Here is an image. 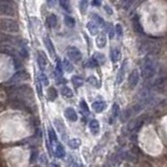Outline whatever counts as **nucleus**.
<instances>
[{
  "mask_svg": "<svg viewBox=\"0 0 167 167\" xmlns=\"http://www.w3.org/2000/svg\"><path fill=\"white\" fill-rule=\"evenodd\" d=\"M44 44H45V47H46V49H47L48 53L50 54V57H55V48H54V45H53L52 41L50 40V38L45 37V38H44Z\"/></svg>",
  "mask_w": 167,
  "mask_h": 167,
  "instance_id": "nucleus-14",
  "label": "nucleus"
},
{
  "mask_svg": "<svg viewBox=\"0 0 167 167\" xmlns=\"http://www.w3.org/2000/svg\"><path fill=\"white\" fill-rule=\"evenodd\" d=\"M80 108L82 112H83L85 115H88V114L90 113V109H89V106H88V104H87V103H86L85 100H80Z\"/></svg>",
  "mask_w": 167,
  "mask_h": 167,
  "instance_id": "nucleus-35",
  "label": "nucleus"
},
{
  "mask_svg": "<svg viewBox=\"0 0 167 167\" xmlns=\"http://www.w3.org/2000/svg\"><path fill=\"white\" fill-rule=\"evenodd\" d=\"M95 42H96V45L97 47L99 48V49H101V48H103L104 46L106 45V37L104 34H99L98 36L96 37V40H95Z\"/></svg>",
  "mask_w": 167,
  "mask_h": 167,
  "instance_id": "nucleus-22",
  "label": "nucleus"
},
{
  "mask_svg": "<svg viewBox=\"0 0 167 167\" xmlns=\"http://www.w3.org/2000/svg\"><path fill=\"white\" fill-rule=\"evenodd\" d=\"M106 109V103L104 100H95L92 103V110L95 113H103Z\"/></svg>",
  "mask_w": 167,
  "mask_h": 167,
  "instance_id": "nucleus-13",
  "label": "nucleus"
},
{
  "mask_svg": "<svg viewBox=\"0 0 167 167\" xmlns=\"http://www.w3.org/2000/svg\"><path fill=\"white\" fill-rule=\"evenodd\" d=\"M37 62H38V65L40 67L41 70H44L47 66V59H46L45 54L43 52H38V57H37Z\"/></svg>",
  "mask_w": 167,
  "mask_h": 167,
  "instance_id": "nucleus-20",
  "label": "nucleus"
},
{
  "mask_svg": "<svg viewBox=\"0 0 167 167\" xmlns=\"http://www.w3.org/2000/svg\"><path fill=\"white\" fill-rule=\"evenodd\" d=\"M86 80H87L88 84H90L92 87L96 88V89H99V88H100V82H99L98 78H97L95 75H90Z\"/></svg>",
  "mask_w": 167,
  "mask_h": 167,
  "instance_id": "nucleus-25",
  "label": "nucleus"
},
{
  "mask_svg": "<svg viewBox=\"0 0 167 167\" xmlns=\"http://www.w3.org/2000/svg\"><path fill=\"white\" fill-rule=\"evenodd\" d=\"M87 29L90 32V34H92V36H98L99 34V26L93 20L89 21L87 23Z\"/></svg>",
  "mask_w": 167,
  "mask_h": 167,
  "instance_id": "nucleus-16",
  "label": "nucleus"
},
{
  "mask_svg": "<svg viewBox=\"0 0 167 167\" xmlns=\"http://www.w3.org/2000/svg\"><path fill=\"white\" fill-rule=\"evenodd\" d=\"M85 66L88 67V68H96V67L99 66V63H98V61H97V60L95 59L94 57H92L91 59L89 60V61L86 63Z\"/></svg>",
  "mask_w": 167,
  "mask_h": 167,
  "instance_id": "nucleus-31",
  "label": "nucleus"
},
{
  "mask_svg": "<svg viewBox=\"0 0 167 167\" xmlns=\"http://www.w3.org/2000/svg\"><path fill=\"white\" fill-rule=\"evenodd\" d=\"M64 115H65V117L71 122H75V121H77V119H78L77 113H76L75 110H74L73 108H71V106L66 108V110L64 111Z\"/></svg>",
  "mask_w": 167,
  "mask_h": 167,
  "instance_id": "nucleus-12",
  "label": "nucleus"
},
{
  "mask_svg": "<svg viewBox=\"0 0 167 167\" xmlns=\"http://www.w3.org/2000/svg\"><path fill=\"white\" fill-rule=\"evenodd\" d=\"M8 93L10 97H17L21 98L27 103V100H32L34 99V92L32 89L27 85L22 86H13V87L8 88Z\"/></svg>",
  "mask_w": 167,
  "mask_h": 167,
  "instance_id": "nucleus-2",
  "label": "nucleus"
},
{
  "mask_svg": "<svg viewBox=\"0 0 167 167\" xmlns=\"http://www.w3.org/2000/svg\"><path fill=\"white\" fill-rule=\"evenodd\" d=\"M139 80H140V73L137 69L131 71V73L129 74V78H127V83H129V89H135L138 86Z\"/></svg>",
  "mask_w": 167,
  "mask_h": 167,
  "instance_id": "nucleus-8",
  "label": "nucleus"
},
{
  "mask_svg": "<svg viewBox=\"0 0 167 167\" xmlns=\"http://www.w3.org/2000/svg\"><path fill=\"white\" fill-rule=\"evenodd\" d=\"M146 119H147V115H141L133 118L127 124V131L129 133H137L142 127V125L145 123Z\"/></svg>",
  "mask_w": 167,
  "mask_h": 167,
  "instance_id": "nucleus-4",
  "label": "nucleus"
},
{
  "mask_svg": "<svg viewBox=\"0 0 167 167\" xmlns=\"http://www.w3.org/2000/svg\"><path fill=\"white\" fill-rule=\"evenodd\" d=\"M71 83L73 84V86L75 88H80V87H83L84 84H85V80H84V77L80 75H74L72 76V78H71Z\"/></svg>",
  "mask_w": 167,
  "mask_h": 167,
  "instance_id": "nucleus-23",
  "label": "nucleus"
},
{
  "mask_svg": "<svg viewBox=\"0 0 167 167\" xmlns=\"http://www.w3.org/2000/svg\"><path fill=\"white\" fill-rule=\"evenodd\" d=\"M92 17H93V21H94L95 23H96L97 25H98V26L104 27V24H106V22H104L103 19L98 15V14H93V15H92Z\"/></svg>",
  "mask_w": 167,
  "mask_h": 167,
  "instance_id": "nucleus-32",
  "label": "nucleus"
},
{
  "mask_svg": "<svg viewBox=\"0 0 167 167\" xmlns=\"http://www.w3.org/2000/svg\"><path fill=\"white\" fill-rule=\"evenodd\" d=\"M103 8H104V11H106V14L108 15H113V10L110 8L109 5H103Z\"/></svg>",
  "mask_w": 167,
  "mask_h": 167,
  "instance_id": "nucleus-44",
  "label": "nucleus"
},
{
  "mask_svg": "<svg viewBox=\"0 0 167 167\" xmlns=\"http://www.w3.org/2000/svg\"><path fill=\"white\" fill-rule=\"evenodd\" d=\"M0 31L16 34L19 31V23L11 18H0Z\"/></svg>",
  "mask_w": 167,
  "mask_h": 167,
  "instance_id": "nucleus-3",
  "label": "nucleus"
},
{
  "mask_svg": "<svg viewBox=\"0 0 167 167\" xmlns=\"http://www.w3.org/2000/svg\"><path fill=\"white\" fill-rule=\"evenodd\" d=\"M59 3H60V5L62 6V8L64 11H68V13H70V11H71V6H70V3H69L68 1H64V0H61Z\"/></svg>",
  "mask_w": 167,
  "mask_h": 167,
  "instance_id": "nucleus-38",
  "label": "nucleus"
},
{
  "mask_svg": "<svg viewBox=\"0 0 167 167\" xmlns=\"http://www.w3.org/2000/svg\"><path fill=\"white\" fill-rule=\"evenodd\" d=\"M57 85H64V84L67 83V80H64V78H63V76H60L59 80H57Z\"/></svg>",
  "mask_w": 167,
  "mask_h": 167,
  "instance_id": "nucleus-45",
  "label": "nucleus"
},
{
  "mask_svg": "<svg viewBox=\"0 0 167 167\" xmlns=\"http://www.w3.org/2000/svg\"><path fill=\"white\" fill-rule=\"evenodd\" d=\"M140 53H144L146 52L147 54H154V49H155V44L150 41H143L139 44L138 46Z\"/></svg>",
  "mask_w": 167,
  "mask_h": 167,
  "instance_id": "nucleus-11",
  "label": "nucleus"
},
{
  "mask_svg": "<svg viewBox=\"0 0 167 167\" xmlns=\"http://www.w3.org/2000/svg\"><path fill=\"white\" fill-rule=\"evenodd\" d=\"M41 162H43L44 164L47 163V160H46V157L44 156V155H42V156H41Z\"/></svg>",
  "mask_w": 167,
  "mask_h": 167,
  "instance_id": "nucleus-46",
  "label": "nucleus"
},
{
  "mask_svg": "<svg viewBox=\"0 0 167 167\" xmlns=\"http://www.w3.org/2000/svg\"><path fill=\"white\" fill-rule=\"evenodd\" d=\"M92 4H93L94 6H99V5H101V2L100 1H93L92 2Z\"/></svg>",
  "mask_w": 167,
  "mask_h": 167,
  "instance_id": "nucleus-47",
  "label": "nucleus"
},
{
  "mask_svg": "<svg viewBox=\"0 0 167 167\" xmlns=\"http://www.w3.org/2000/svg\"><path fill=\"white\" fill-rule=\"evenodd\" d=\"M93 57L97 60V61H98L99 65H100V64H104V62H106V57H104V55L101 54V53L96 52V53H94V54H93Z\"/></svg>",
  "mask_w": 167,
  "mask_h": 167,
  "instance_id": "nucleus-39",
  "label": "nucleus"
},
{
  "mask_svg": "<svg viewBox=\"0 0 167 167\" xmlns=\"http://www.w3.org/2000/svg\"><path fill=\"white\" fill-rule=\"evenodd\" d=\"M126 70H127V60H124L121 63L119 69L117 71V75H116V84L120 85V84L123 83L125 75H126Z\"/></svg>",
  "mask_w": 167,
  "mask_h": 167,
  "instance_id": "nucleus-9",
  "label": "nucleus"
},
{
  "mask_svg": "<svg viewBox=\"0 0 167 167\" xmlns=\"http://www.w3.org/2000/svg\"><path fill=\"white\" fill-rule=\"evenodd\" d=\"M34 167H40V166H34Z\"/></svg>",
  "mask_w": 167,
  "mask_h": 167,
  "instance_id": "nucleus-50",
  "label": "nucleus"
},
{
  "mask_svg": "<svg viewBox=\"0 0 167 167\" xmlns=\"http://www.w3.org/2000/svg\"><path fill=\"white\" fill-rule=\"evenodd\" d=\"M40 80H41V83L43 84L44 86H48V85H49V80H48L47 75H46V74L44 72H42L40 74Z\"/></svg>",
  "mask_w": 167,
  "mask_h": 167,
  "instance_id": "nucleus-40",
  "label": "nucleus"
},
{
  "mask_svg": "<svg viewBox=\"0 0 167 167\" xmlns=\"http://www.w3.org/2000/svg\"><path fill=\"white\" fill-rule=\"evenodd\" d=\"M47 24L50 28H55L57 25V17L54 14H50L47 18Z\"/></svg>",
  "mask_w": 167,
  "mask_h": 167,
  "instance_id": "nucleus-26",
  "label": "nucleus"
},
{
  "mask_svg": "<svg viewBox=\"0 0 167 167\" xmlns=\"http://www.w3.org/2000/svg\"><path fill=\"white\" fill-rule=\"evenodd\" d=\"M120 113V106L118 103H114L112 106V112H111V117H110V123H113L118 117H119Z\"/></svg>",
  "mask_w": 167,
  "mask_h": 167,
  "instance_id": "nucleus-18",
  "label": "nucleus"
},
{
  "mask_svg": "<svg viewBox=\"0 0 167 167\" xmlns=\"http://www.w3.org/2000/svg\"><path fill=\"white\" fill-rule=\"evenodd\" d=\"M54 125L57 129V131H59V133L62 135V138L66 139V127H65V124L63 123L62 120L54 119Z\"/></svg>",
  "mask_w": 167,
  "mask_h": 167,
  "instance_id": "nucleus-21",
  "label": "nucleus"
},
{
  "mask_svg": "<svg viewBox=\"0 0 167 167\" xmlns=\"http://www.w3.org/2000/svg\"><path fill=\"white\" fill-rule=\"evenodd\" d=\"M63 68H64V70L68 73L72 72V71L74 70L73 64L71 63L70 60H68V59H65L64 61H63Z\"/></svg>",
  "mask_w": 167,
  "mask_h": 167,
  "instance_id": "nucleus-28",
  "label": "nucleus"
},
{
  "mask_svg": "<svg viewBox=\"0 0 167 167\" xmlns=\"http://www.w3.org/2000/svg\"><path fill=\"white\" fill-rule=\"evenodd\" d=\"M120 57H121V51H120V49L118 47H113L111 48L110 50V59L112 63H117L118 61L120 60Z\"/></svg>",
  "mask_w": 167,
  "mask_h": 167,
  "instance_id": "nucleus-15",
  "label": "nucleus"
},
{
  "mask_svg": "<svg viewBox=\"0 0 167 167\" xmlns=\"http://www.w3.org/2000/svg\"><path fill=\"white\" fill-rule=\"evenodd\" d=\"M133 24H134V28H135L136 31L142 32V26H141V24H140L138 16H135V18L133 19Z\"/></svg>",
  "mask_w": 167,
  "mask_h": 167,
  "instance_id": "nucleus-34",
  "label": "nucleus"
},
{
  "mask_svg": "<svg viewBox=\"0 0 167 167\" xmlns=\"http://www.w3.org/2000/svg\"><path fill=\"white\" fill-rule=\"evenodd\" d=\"M88 5H89V2H88L87 0H83V1L80 2V11L83 15L84 14H86V11H87Z\"/></svg>",
  "mask_w": 167,
  "mask_h": 167,
  "instance_id": "nucleus-36",
  "label": "nucleus"
},
{
  "mask_svg": "<svg viewBox=\"0 0 167 167\" xmlns=\"http://www.w3.org/2000/svg\"><path fill=\"white\" fill-rule=\"evenodd\" d=\"M8 103L11 109L31 112V110H29L31 108H29L28 103L21 98H17V97H10V98L8 99Z\"/></svg>",
  "mask_w": 167,
  "mask_h": 167,
  "instance_id": "nucleus-5",
  "label": "nucleus"
},
{
  "mask_svg": "<svg viewBox=\"0 0 167 167\" xmlns=\"http://www.w3.org/2000/svg\"><path fill=\"white\" fill-rule=\"evenodd\" d=\"M48 138H49V142L51 145L52 144L57 145V143H59L57 142V135L52 127H49V129H48Z\"/></svg>",
  "mask_w": 167,
  "mask_h": 167,
  "instance_id": "nucleus-24",
  "label": "nucleus"
},
{
  "mask_svg": "<svg viewBox=\"0 0 167 167\" xmlns=\"http://www.w3.org/2000/svg\"><path fill=\"white\" fill-rule=\"evenodd\" d=\"M29 80V74L27 71H24V70H21V71H18L14 74L13 76L8 80V86H17L18 84L22 83V82H25V80Z\"/></svg>",
  "mask_w": 167,
  "mask_h": 167,
  "instance_id": "nucleus-6",
  "label": "nucleus"
},
{
  "mask_svg": "<svg viewBox=\"0 0 167 167\" xmlns=\"http://www.w3.org/2000/svg\"><path fill=\"white\" fill-rule=\"evenodd\" d=\"M68 146L72 149H76L80 146V140L77 138L70 139V140H68Z\"/></svg>",
  "mask_w": 167,
  "mask_h": 167,
  "instance_id": "nucleus-30",
  "label": "nucleus"
},
{
  "mask_svg": "<svg viewBox=\"0 0 167 167\" xmlns=\"http://www.w3.org/2000/svg\"><path fill=\"white\" fill-rule=\"evenodd\" d=\"M54 156L59 159H63L66 156V150H65V147L62 143H57L55 145V148H54Z\"/></svg>",
  "mask_w": 167,
  "mask_h": 167,
  "instance_id": "nucleus-19",
  "label": "nucleus"
},
{
  "mask_svg": "<svg viewBox=\"0 0 167 167\" xmlns=\"http://www.w3.org/2000/svg\"><path fill=\"white\" fill-rule=\"evenodd\" d=\"M64 22L68 27H74V25H75V20H74V18L71 17V16H69V15L65 16Z\"/></svg>",
  "mask_w": 167,
  "mask_h": 167,
  "instance_id": "nucleus-33",
  "label": "nucleus"
},
{
  "mask_svg": "<svg viewBox=\"0 0 167 167\" xmlns=\"http://www.w3.org/2000/svg\"><path fill=\"white\" fill-rule=\"evenodd\" d=\"M67 57L71 62L78 63L83 60V54L80 52V50L75 46H69L67 48Z\"/></svg>",
  "mask_w": 167,
  "mask_h": 167,
  "instance_id": "nucleus-7",
  "label": "nucleus"
},
{
  "mask_svg": "<svg viewBox=\"0 0 167 167\" xmlns=\"http://www.w3.org/2000/svg\"><path fill=\"white\" fill-rule=\"evenodd\" d=\"M159 72V62L154 54H146L141 62L140 75L145 82H152Z\"/></svg>",
  "mask_w": 167,
  "mask_h": 167,
  "instance_id": "nucleus-1",
  "label": "nucleus"
},
{
  "mask_svg": "<svg viewBox=\"0 0 167 167\" xmlns=\"http://www.w3.org/2000/svg\"><path fill=\"white\" fill-rule=\"evenodd\" d=\"M89 129L93 135H98L99 132H100V124H99L98 120L92 119L89 122Z\"/></svg>",
  "mask_w": 167,
  "mask_h": 167,
  "instance_id": "nucleus-17",
  "label": "nucleus"
},
{
  "mask_svg": "<svg viewBox=\"0 0 167 167\" xmlns=\"http://www.w3.org/2000/svg\"><path fill=\"white\" fill-rule=\"evenodd\" d=\"M74 167H85V165H83V164H76Z\"/></svg>",
  "mask_w": 167,
  "mask_h": 167,
  "instance_id": "nucleus-48",
  "label": "nucleus"
},
{
  "mask_svg": "<svg viewBox=\"0 0 167 167\" xmlns=\"http://www.w3.org/2000/svg\"><path fill=\"white\" fill-rule=\"evenodd\" d=\"M115 32L118 36V38H122V36H123V28H122V25L120 23H117L115 25Z\"/></svg>",
  "mask_w": 167,
  "mask_h": 167,
  "instance_id": "nucleus-37",
  "label": "nucleus"
},
{
  "mask_svg": "<svg viewBox=\"0 0 167 167\" xmlns=\"http://www.w3.org/2000/svg\"><path fill=\"white\" fill-rule=\"evenodd\" d=\"M61 94L64 97H66V98H72L73 95H74L72 90H71L69 87H67V86H64V87L61 88Z\"/></svg>",
  "mask_w": 167,
  "mask_h": 167,
  "instance_id": "nucleus-29",
  "label": "nucleus"
},
{
  "mask_svg": "<svg viewBox=\"0 0 167 167\" xmlns=\"http://www.w3.org/2000/svg\"><path fill=\"white\" fill-rule=\"evenodd\" d=\"M108 34H109V38H110V39L114 38V36H115L116 32H115V27H113L112 24L109 25V27H108Z\"/></svg>",
  "mask_w": 167,
  "mask_h": 167,
  "instance_id": "nucleus-41",
  "label": "nucleus"
},
{
  "mask_svg": "<svg viewBox=\"0 0 167 167\" xmlns=\"http://www.w3.org/2000/svg\"><path fill=\"white\" fill-rule=\"evenodd\" d=\"M0 15L8 16V17H14V16L16 15V11L11 3L2 2V3H0Z\"/></svg>",
  "mask_w": 167,
  "mask_h": 167,
  "instance_id": "nucleus-10",
  "label": "nucleus"
},
{
  "mask_svg": "<svg viewBox=\"0 0 167 167\" xmlns=\"http://www.w3.org/2000/svg\"><path fill=\"white\" fill-rule=\"evenodd\" d=\"M36 86H37V91H38V93L40 96H42V83H41V80H37V84H36Z\"/></svg>",
  "mask_w": 167,
  "mask_h": 167,
  "instance_id": "nucleus-43",
  "label": "nucleus"
},
{
  "mask_svg": "<svg viewBox=\"0 0 167 167\" xmlns=\"http://www.w3.org/2000/svg\"><path fill=\"white\" fill-rule=\"evenodd\" d=\"M50 167H59V166H57L55 163H51V164H50Z\"/></svg>",
  "mask_w": 167,
  "mask_h": 167,
  "instance_id": "nucleus-49",
  "label": "nucleus"
},
{
  "mask_svg": "<svg viewBox=\"0 0 167 167\" xmlns=\"http://www.w3.org/2000/svg\"><path fill=\"white\" fill-rule=\"evenodd\" d=\"M37 159H38V152H37V150H34V152H31V160H29V163L32 164L34 162L37 161Z\"/></svg>",
  "mask_w": 167,
  "mask_h": 167,
  "instance_id": "nucleus-42",
  "label": "nucleus"
},
{
  "mask_svg": "<svg viewBox=\"0 0 167 167\" xmlns=\"http://www.w3.org/2000/svg\"><path fill=\"white\" fill-rule=\"evenodd\" d=\"M47 98H48V100H50V101H54L55 99L57 98V91L55 88H53V87L48 88Z\"/></svg>",
  "mask_w": 167,
  "mask_h": 167,
  "instance_id": "nucleus-27",
  "label": "nucleus"
}]
</instances>
